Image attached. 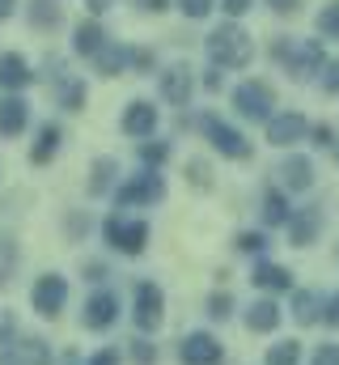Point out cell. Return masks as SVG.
<instances>
[{"instance_id": "44dd1931", "label": "cell", "mask_w": 339, "mask_h": 365, "mask_svg": "<svg viewBox=\"0 0 339 365\" xmlns=\"http://www.w3.org/2000/svg\"><path fill=\"white\" fill-rule=\"evenodd\" d=\"M60 145H64L60 123H43V128H38V140H34V149H30V162H34V166H47V162L60 153Z\"/></svg>"}, {"instance_id": "5b68a950", "label": "cell", "mask_w": 339, "mask_h": 365, "mask_svg": "<svg viewBox=\"0 0 339 365\" xmlns=\"http://www.w3.org/2000/svg\"><path fill=\"white\" fill-rule=\"evenodd\" d=\"M199 128L208 132V140H212L217 153H225V158H234V162H246V158H251V140H246L234 123H225V119H217V115H199Z\"/></svg>"}, {"instance_id": "60d3db41", "label": "cell", "mask_w": 339, "mask_h": 365, "mask_svg": "<svg viewBox=\"0 0 339 365\" xmlns=\"http://www.w3.org/2000/svg\"><path fill=\"white\" fill-rule=\"evenodd\" d=\"M310 136H314V145H318V149H331V145L339 140L331 123H318V128H310Z\"/></svg>"}, {"instance_id": "74e56055", "label": "cell", "mask_w": 339, "mask_h": 365, "mask_svg": "<svg viewBox=\"0 0 339 365\" xmlns=\"http://www.w3.org/2000/svg\"><path fill=\"white\" fill-rule=\"evenodd\" d=\"M217 4L225 9V17H229V21H238V17H246V13L254 9V0H217Z\"/></svg>"}, {"instance_id": "f546056e", "label": "cell", "mask_w": 339, "mask_h": 365, "mask_svg": "<svg viewBox=\"0 0 339 365\" xmlns=\"http://www.w3.org/2000/svg\"><path fill=\"white\" fill-rule=\"evenodd\" d=\"M267 365H301V344L297 340H280L267 349Z\"/></svg>"}, {"instance_id": "f907efd6", "label": "cell", "mask_w": 339, "mask_h": 365, "mask_svg": "<svg viewBox=\"0 0 339 365\" xmlns=\"http://www.w3.org/2000/svg\"><path fill=\"white\" fill-rule=\"evenodd\" d=\"M102 276H106L102 264H89V268H85V280H102Z\"/></svg>"}, {"instance_id": "8fae6325", "label": "cell", "mask_w": 339, "mask_h": 365, "mask_svg": "<svg viewBox=\"0 0 339 365\" xmlns=\"http://www.w3.org/2000/svg\"><path fill=\"white\" fill-rule=\"evenodd\" d=\"M0 365H51V349L38 336H21L0 349Z\"/></svg>"}, {"instance_id": "6da1fadb", "label": "cell", "mask_w": 339, "mask_h": 365, "mask_svg": "<svg viewBox=\"0 0 339 365\" xmlns=\"http://www.w3.org/2000/svg\"><path fill=\"white\" fill-rule=\"evenodd\" d=\"M204 47H208V60L225 73V68H246L254 60V38L238 26V21H225V26H217L208 38H204Z\"/></svg>"}, {"instance_id": "2e32d148", "label": "cell", "mask_w": 339, "mask_h": 365, "mask_svg": "<svg viewBox=\"0 0 339 365\" xmlns=\"http://www.w3.org/2000/svg\"><path fill=\"white\" fill-rule=\"evenodd\" d=\"M251 280H254V289H267V293H293V272L271 264V259H259Z\"/></svg>"}, {"instance_id": "3957f363", "label": "cell", "mask_w": 339, "mask_h": 365, "mask_svg": "<svg viewBox=\"0 0 339 365\" xmlns=\"http://www.w3.org/2000/svg\"><path fill=\"white\" fill-rule=\"evenodd\" d=\"M271 106H276V90H271L267 81H259V77L242 81V86L234 90V110H238L242 119H254V123L263 119V123H267V119L276 115Z\"/></svg>"}, {"instance_id": "8d00e7d4", "label": "cell", "mask_w": 339, "mask_h": 365, "mask_svg": "<svg viewBox=\"0 0 339 365\" xmlns=\"http://www.w3.org/2000/svg\"><path fill=\"white\" fill-rule=\"evenodd\" d=\"M127 64H132L136 73H153V64H157V60H153V51H149V47H132V51H127Z\"/></svg>"}, {"instance_id": "d6a6232c", "label": "cell", "mask_w": 339, "mask_h": 365, "mask_svg": "<svg viewBox=\"0 0 339 365\" xmlns=\"http://www.w3.org/2000/svg\"><path fill=\"white\" fill-rule=\"evenodd\" d=\"M238 251H246V255H259V259H263V251H267V234H263V230H242V234H238Z\"/></svg>"}, {"instance_id": "4dcf8cb0", "label": "cell", "mask_w": 339, "mask_h": 365, "mask_svg": "<svg viewBox=\"0 0 339 365\" xmlns=\"http://www.w3.org/2000/svg\"><path fill=\"white\" fill-rule=\"evenodd\" d=\"M314 26H318V34H323V38H339V0H327V4L318 9Z\"/></svg>"}, {"instance_id": "f1b7e54d", "label": "cell", "mask_w": 339, "mask_h": 365, "mask_svg": "<svg viewBox=\"0 0 339 365\" xmlns=\"http://www.w3.org/2000/svg\"><path fill=\"white\" fill-rule=\"evenodd\" d=\"M140 162L145 170H162V162H170V140H140Z\"/></svg>"}, {"instance_id": "9c48e42d", "label": "cell", "mask_w": 339, "mask_h": 365, "mask_svg": "<svg viewBox=\"0 0 339 365\" xmlns=\"http://www.w3.org/2000/svg\"><path fill=\"white\" fill-rule=\"evenodd\" d=\"M157 90L170 106H187L191 93H195V68L191 64H170L166 73L157 77Z\"/></svg>"}, {"instance_id": "8992f818", "label": "cell", "mask_w": 339, "mask_h": 365, "mask_svg": "<svg viewBox=\"0 0 339 365\" xmlns=\"http://www.w3.org/2000/svg\"><path fill=\"white\" fill-rule=\"evenodd\" d=\"M132 319H136L140 331H157L162 327V319H166V293L153 280L136 284V310H132Z\"/></svg>"}, {"instance_id": "30bf717a", "label": "cell", "mask_w": 339, "mask_h": 365, "mask_svg": "<svg viewBox=\"0 0 339 365\" xmlns=\"http://www.w3.org/2000/svg\"><path fill=\"white\" fill-rule=\"evenodd\" d=\"M221 357H225V349H221V340L208 336V331H191V336L182 340V349H178V361L182 365H221Z\"/></svg>"}, {"instance_id": "7dc6e473", "label": "cell", "mask_w": 339, "mask_h": 365, "mask_svg": "<svg viewBox=\"0 0 339 365\" xmlns=\"http://www.w3.org/2000/svg\"><path fill=\"white\" fill-rule=\"evenodd\" d=\"M204 90H221V68H217V64H212V68H208V73H204Z\"/></svg>"}, {"instance_id": "c3c4849f", "label": "cell", "mask_w": 339, "mask_h": 365, "mask_svg": "<svg viewBox=\"0 0 339 365\" xmlns=\"http://www.w3.org/2000/svg\"><path fill=\"white\" fill-rule=\"evenodd\" d=\"M115 0H85V9H89V17H102L106 9H110Z\"/></svg>"}, {"instance_id": "d6986e66", "label": "cell", "mask_w": 339, "mask_h": 365, "mask_svg": "<svg viewBox=\"0 0 339 365\" xmlns=\"http://www.w3.org/2000/svg\"><path fill=\"white\" fill-rule=\"evenodd\" d=\"M280 182H284L288 191H310V187H314V162L301 158V153L284 158V162H280Z\"/></svg>"}, {"instance_id": "7a4b0ae2", "label": "cell", "mask_w": 339, "mask_h": 365, "mask_svg": "<svg viewBox=\"0 0 339 365\" xmlns=\"http://www.w3.org/2000/svg\"><path fill=\"white\" fill-rule=\"evenodd\" d=\"M271 56L284 64V73H288L293 81H310L314 73L327 68V47H323L318 38H280V43L271 47Z\"/></svg>"}, {"instance_id": "1f68e13d", "label": "cell", "mask_w": 339, "mask_h": 365, "mask_svg": "<svg viewBox=\"0 0 339 365\" xmlns=\"http://www.w3.org/2000/svg\"><path fill=\"white\" fill-rule=\"evenodd\" d=\"M60 106H64V110H81L85 106V81L64 77V81H60Z\"/></svg>"}, {"instance_id": "484cf974", "label": "cell", "mask_w": 339, "mask_h": 365, "mask_svg": "<svg viewBox=\"0 0 339 365\" xmlns=\"http://www.w3.org/2000/svg\"><path fill=\"white\" fill-rule=\"evenodd\" d=\"M145 242H149V221H123V238H119L115 251H123V255H140Z\"/></svg>"}, {"instance_id": "ac0fdd59", "label": "cell", "mask_w": 339, "mask_h": 365, "mask_svg": "<svg viewBox=\"0 0 339 365\" xmlns=\"http://www.w3.org/2000/svg\"><path fill=\"white\" fill-rule=\"evenodd\" d=\"M106 43H110V38H106V30H102V21H98V17L77 21V30H73V51H77V56H98Z\"/></svg>"}, {"instance_id": "ab89813d", "label": "cell", "mask_w": 339, "mask_h": 365, "mask_svg": "<svg viewBox=\"0 0 339 365\" xmlns=\"http://www.w3.org/2000/svg\"><path fill=\"white\" fill-rule=\"evenodd\" d=\"M263 4H267L276 17H293V13H301V4H306V0H263Z\"/></svg>"}, {"instance_id": "4fadbf2b", "label": "cell", "mask_w": 339, "mask_h": 365, "mask_svg": "<svg viewBox=\"0 0 339 365\" xmlns=\"http://www.w3.org/2000/svg\"><path fill=\"white\" fill-rule=\"evenodd\" d=\"M123 132L127 136H136V140H149L153 132H157V106L153 102H145V98H136V102H127L123 106Z\"/></svg>"}, {"instance_id": "7bdbcfd3", "label": "cell", "mask_w": 339, "mask_h": 365, "mask_svg": "<svg viewBox=\"0 0 339 365\" xmlns=\"http://www.w3.org/2000/svg\"><path fill=\"white\" fill-rule=\"evenodd\" d=\"M323 90L339 93V56L335 60H327V68H323Z\"/></svg>"}, {"instance_id": "ffe728a7", "label": "cell", "mask_w": 339, "mask_h": 365, "mask_svg": "<svg viewBox=\"0 0 339 365\" xmlns=\"http://www.w3.org/2000/svg\"><path fill=\"white\" fill-rule=\"evenodd\" d=\"M280 319H284V310H280L271 297H254L251 306H246V327H251V331H276Z\"/></svg>"}, {"instance_id": "f6af8a7d", "label": "cell", "mask_w": 339, "mask_h": 365, "mask_svg": "<svg viewBox=\"0 0 339 365\" xmlns=\"http://www.w3.org/2000/svg\"><path fill=\"white\" fill-rule=\"evenodd\" d=\"M132 4H136L140 13H166V9L174 4V0H132Z\"/></svg>"}, {"instance_id": "52a82bcc", "label": "cell", "mask_w": 339, "mask_h": 365, "mask_svg": "<svg viewBox=\"0 0 339 365\" xmlns=\"http://www.w3.org/2000/svg\"><path fill=\"white\" fill-rule=\"evenodd\" d=\"M30 302H34V310L43 314V319H56L60 310H64V302H68V280L60 272H47L34 280V293H30Z\"/></svg>"}, {"instance_id": "4316f807", "label": "cell", "mask_w": 339, "mask_h": 365, "mask_svg": "<svg viewBox=\"0 0 339 365\" xmlns=\"http://www.w3.org/2000/svg\"><path fill=\"white\" fill-rule=\"evenodd\" d=\"M318 314H323V302L310 289H293V319L310 327V323H318Z\"/></svg>"}, {"instance_id": "83f0119b", "label": "cell", "mask_w": 339, "mask_h": 365, "mask_svg": "<svg viewBox=\"0 0 339 365\" xmlns=\"http://www.w3.org/2000/svg\"><path fill=\"white\" fill-rule=\"evenodd\" d=\"M17 259H21V251H17L13 234H0V289L13 280V272H17Z\"/></svg>"}, {"instance_id": "5bb4252c", "label": "cell", "mask_w": 339, "mask_h": 365, "mask_svg": "<svg viewBox=\"0 0 339 365\" xmlns=\"http://www.w3.org/2000/svg\"><path fill=\"white\" fill-rule=\"evenodd\" d=\"M115 319H119V297H115L110 289H102V293H93V297L85 302L81 323L89 327V331H106V327H110Z\"/></svg>"}, {"instance_id": "e0dca14e", "label": "cell", "mask_w": 339, "mask_h": 365, "mask_svg": "<svg viewBox=\"0 0 339 365\" xmlns=\"http://www.w3.org/2000/svg\"><path fill=\"white\" fill-rule=\"evenodd\" d=\"M26 123H30V102L17 98V93H9L0 102V136H21Z\"/></svg>"}, {"instance_id": "cb8c5ba5", "label": "cell", "mask_w": 339, "mask_h": 365, "mask_svg": "<svg viewBox=\"0 0 339 365\" xmlns=\"http://www.w3.org/2000/svg\"><path fill=\"white\" fill-rule=\"evenodd\" d=\"M288 217H293V208H288L284 191L267 187V191H263V221H267V225H288Z\"/></svg>"}, {"instance_id": "f35d334b", "label": "cell", "mask_w": 339, "mask_h": 365, "mask_svg": "<svg viewBox=\"0 0 339 365\" xmlns=\"http://www.w3.org/2000/svg\"><path fill=\"white\" fill-rule=\"evenodd\" d=\"M132 357H136V365H153L157 361V349L149 340H132Z\"/></svg>"}, {"instance_id": "7402d4cb", "label": "cell", "mask_w": 339, "mask_h": 365, "mask_svg": "<svg viewBox=\"0 0 339 365\" xmlns=\"http://www.w3.org/2000/svg\"><path fill=\"white\" fill-rule=\"evenodd\" d=\"M127 51H132V47H123V43H106V47L93 56V68H98L102 77H119V73L127 68Z\"/></svg>"}, {"instance_id": "b9f144b4", "label": "cell", "mask_w": 339, "mask_h": 365, "mask_svg": "<svg viewBox=\"0 0 339 365\" xmlns=\"http://www.w3.org/2000/svg\"><path fill=\"white\" fill-rule=\"evenodd\" d=\"M318 323H327V327H339V293H331V297L323 302V314H318Z\"/></svg>"}, {"instance_id": "277c9868", "label": "cell", "mask_w": 339, "mask_h": 365, "mask_svg": "<svg viewBox=\"0 0 339 365\" xmlns=\"http://www.w3.org/2000/svg\"><path fill=\"white\" fill-rule=\"evenodd\" d=\"M166 195V179L157 175V170H140L136 179L119 182L115 187V204L119 208H140V204H157Z\"/></svg>"}, {"instance_id": "ba28073f", "label": "cell", "mask_w": 339, "mask_h": 365, "mask_svg": "<svg viewBox=\"0 0 339 365\" xmlns=\"http://www.w3.org/2000/svg\"><path fill=\"white\" fill-rule=\"evenodd\" d=\"M306 132H310V119L301 110H284V115L267 119V145H276V149H288V145L306 140Z\"/></svg>"}, {"instance_id": "681fc988", "label": "cell", "mask_w": 339, "mask_h": 365, "mask_svg": "<svg viewBox=\"0 0 339 365\" xmlns=\"http://www.w3.org/2000/svg\"><path fill=\"white\" fill-rule=\"evenodd\" d=\"M9 336H13V319L4 314V319H0V349H4V340H9Z\"/></svg>"}, {"instance_id": "9a60e30c", "label": "cell", "mask_w": 339, "mask_h": 365, "mask_svg": "<svg viewBox=\"0 0 339 365\" xmlns=\"http://www.w3.org/2000/svg\"><path fill=\"white\" fill-rule=\"evenodd\" d=\"M30 81H34V73H30L26 56H17V51H4V56H0V90L17 93V90H26Z\"/></svg>"}, {"instance_id": "ee69618b", "label": "cell", "mask_w": 339, "mask_h": 365, "mask_svg": "<svg viewBox=\"0 0 339 365\" xmlns=\"http://www.w3.org/2000/svg\"><path fill=\"white\" fill-rule=\"evenodd\" d=\"M310 365H339V344H323V349L310 357Z\"/></svg>"}, {"instance_id": "d590c367", "label": "cell", "mask_w": 339, "mask_h": 365, "mask_svg": "<svg viewBox=\"0 0 339 365\" xmlns=\"http://www.w3.org/2000/svg\"><path fill=\"white\" fill-rule=\"evenodd\" d=\"M187 182H195L199 191H208V187H212V170H208V162H199V158L187 162Z\"/></svg>"}, {"instance_id": "d4e9b609", "label": "cell", "mask_w": 339, "mask_h": 365, "mask_svg": "<svg viewBox=\"0 0 339 365\" xmlns=\"http://www.w3.org/2000/svg\"><path fill=\"white\" fill-rule=\"evenodd\" d=\"M64 21V9L56 0H30V26L34 30H56Z\"/></svg>"}, {"instance_id": "bcb514c9", "label": "cell", "mask_w": 339, "mask_h": 365, "mask_svg": "<svg viewBox=\"0 0 339 365\" xmlns=\"http://www.w3.org/2000/svg\"><path fill=\"white\" fill-rule=\"evenodd\" d=\"M85 365H119V349H102V353H93Z\"/></svg>"}, {"instance_id": "603a6c76", "label": "cell", "mask_w": 339, "mask_h": 365, "mask_svg": "<svg viewBox=\"0 0 339 365\" xmlns=\"http://www.w3.org/2000/svg\"><path fill=\"white\" fill-rule=\"evenodd\" d=\"M115 175H119V162L115 158H98L89 166V195H106L115 187Z\"/></svg>"}, {"instance_id": "836d02e7", "label": "cell", "mask_w": 339, "mask_h": 365, "mask_svg": "<svg viewBox=\"0 0 339 365\" xmlns=\"http://www.w3.org/2000/svg\"><path fill=\"white\" fill-rule=\"evenodd\" d=\"M178 9H182L187 21H204V17L217 9V0H178Z\"/></svg>"}, {"instance_id": "e575fe53", "label": "cell", "mask_w": 339, "mask_h": 365, "mask_svg": "<svg viewBox=\"0 0 339 365\" xmlns=\"http://www.w3.org/2000/svg\"><path fill=\"white\" fill-rule=\"evenodd\" d=\"M229 314H234V297H229V293H212V297H208V319L221 323V319H229Z\"/></svg>"}, {"instance_id": "7c38bea8", "label": "cell", "mask_w": 339, "mask_h": 365, "mask_svg": "<svg viewBox=\"0 0 339 365\" xmlns=\"http://www.w3.org/2000/svg\"><path fill=\"white\" fill-rule=\"evenodd\" d=\"M318 230H323V208L318 204L293 208V217H288V242L293 247H314L318 242Z\"/></svg>"}, {"instance_id": "816d5d0a", "label": "cell", "mask_w": 339, "mask_h": 365, "mask_svg": "<svg viewBox=\"0 0 339 365\" xmlns=\"http://www.w3.org/2000/svg\"><path fill=\"white\" fill-rule=\"evenodd\" d=\"M13 9H17V0H0V21H9V17H13Z\"/></svg>"}]
</instances>
